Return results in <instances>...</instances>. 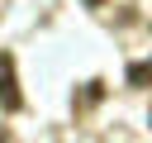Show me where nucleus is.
<instances>
[{"mask_svg": "<svg viewBox=\"0 0 152 143\" xmlns=\"http://www.w3.org/2000/svg\"><path fill=\"white\" fill-rule=\"evenodd\" d=\"M0 110L5 114L24 110V91H19V76H14V52H0Z\"/></svg>", "mask_w": 152, "mask_h": 143, "instance_id": "f257e3e1", "label": "nucleus"}, {"mask_svg": "<svg viewBox=\"0 0 152 143\" xmlns=\"http://www.w3.org/2000/svg\"><path fill=\"white\" fill-rule=\"evenodd\" d=\"M128 86H152V62H128Z\"/></svg>", "mask_w": 152, "mask_h": 143, "instance_id": "f03ea898", "label": "nucleus"}, {"mask_svg": "<svg viewBox=\"0 0 152 143\" xmlns=\"http://www.w3.org/2000/svg\"><path fill=\"white\" fill-rule=\"evenodd\" d=\"M104 95V81H86V91H81V100H76V110H90L95 100Z\"/></svg>", "mask_w": 152, "mask_h": 143, "instance_id": "7ed1b4c3", "label": "nucleus"}, {"mask_svg": "<svg viewBox=\"0 0 152 143\" xmlns=\"http://www.w3.org/2000/svg\"><path fill=\"white\" fill-rule=\"evenodd\" d=\"M86 5H90V10H100V5H104V0H86Z\"/></svg>", "mask_w": 152, "mask_h": 143, "instance_id": "20e7f679", "label": "nucleus"}, {"mask_svg": "<svg viewBox=\"0 0 152 143\" xmlns=\"http://www.w3.org/2000/svg\"><path fill=\"white\" fill-rule=\"evenodd\" d=\"M5 138H10V133H5V129H0V143H5Z\"/></svg>", "mask_w": 152, "mask_h": 143, "instance_id": "39448f33", "label": "nucleus"}]
</instances>
